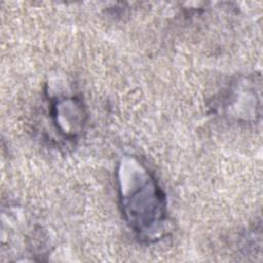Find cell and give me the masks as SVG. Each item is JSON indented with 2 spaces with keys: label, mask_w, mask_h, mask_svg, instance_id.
Returning <instances> with one entry per match:
<instances>
[{
  "label": "cell",
  "mask_w": 263,
  "mask_h": 263,
  "mask_svg": "<svg viewBox=\"0 0 263 263\" xmlns=\"http://www.w3.org/2000/svg\"><path fill=\"white\" fill-rule=\"evenodd\" d=\"M123 203L132 227L139 233L152 231L153 223L160 222L162 218L163 199L149 178L140 183L137 191L124 196Z\"/></svg>",
  "instance_id": "obj_1"
}]
</instances>
